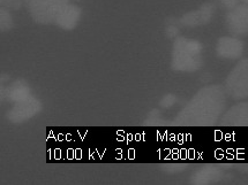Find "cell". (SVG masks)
<instances>
[{
  "mask_svg": "<svg viewBox=\"0 0 248 185\" xmlns=\"http://www.w3.org/2000/svg\"><path fill=\"white\" fill-rule=\"evenodd\" d=\"M30 1L42 14H51L60 5L62 0H30Z\"/></svg>",
  "mask_w": 248,
  "mask_h": 185,
  "instance_id": "cell-1",
  "label": "cell"
}]
</instances>
